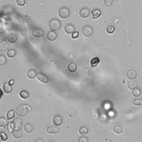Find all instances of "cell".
I'll return each instance as SVG.
<instances>
[{
	"label": "cell",
	"mask_w": 142,
	"mask_h": 142,
	"mask_svg": "<svg viewBox=\"0 0 142 142\" xmlns=\"http://www.w3.org/2000/svg\"><path fill=\"white\" fill-rule=\"evenodd\" d=\"M61 26L60 21L58 19H52L49 22V28L52 31H57L60 29Z\"/></svg>",
	"instance_id": "cell-1"
},
{
	"label": "cell",
	"mask_w": 142,
	"mask_h": 142,
	"mask_svg": "<svg viewBox=\"0 0 142 142\" xmlns=\"http://www.w3.org/2000/svg\"><path fill=\"white\" fill-rule=\"evenodd\" d=\"M28 111V106L26 105H21L16 108V114L19 117H25L27 114Z\"/></svg>",
	"instance_id": "cell-2"
},
{
	"label": "cell",
	"mask_w": 142,
	"mask_h": 142,
	"mask_svg": "<svg viewBox=\"0 0 142 142\" xmlns=\"http://www.w3.org/2000/svg\"><path fill=\"white\" fill-rule=\"evenodd\" d=\"M58 15L62 19H66L70 15V11L68 8L63 7L60 9L58 11Z\"/></svg>",
	"instance_id": "cell-3"
},
{
	"label": "cell",
	"mask_w": 142,
	"mask_h": 142,
	"mask_svg": "<svg viewBox=\"0 0 142 142\" xmlns=\"http://www.w3.org/2000/svg\"><path fill=\"white\" fill-rule=\"evenodd\" d=\"M82 33L85 37H90L93 33V29L90 26H86L83 28Z\"/></svg>",
	"instance_id": "cell-4"
},
{
	"label": "cell",
	"mask_w": 142,
	"mask_h": 142,
	"mask_svg": "<svg viewBox=\"0 0 142 142\" xmlns=\"http://www.w3.org/2000/svg\"><path fill=\"white\" fill-rule=\"evenodd\" d=\"M127 77L130 80H134L137 77V72L135 70L133 69H130L127 71L126 72Z\"/></svg>",
	"instance_id": "cell-5"
},
{
	"label": "cell",
	"mask_w": 142,
	"mask_h": 142,
	"mask_svg": "<svg viewBox=\"0 0 142 142\" xmlns=\"http://www.w3.org/2000/svg\"><path fill=\"white\" fill-rule=\"evenodd\" d=\"M79 16L82 19H87L90 15V9L84 7L81 9V10L79 11Z\"/></svg>",
	"instance_id": "cell-6"
},
{
	"label": "cell",
	"mask_w": 142,
	"mask_h": 142,
	"mask_svg": "<svg viewBox=\"0 0 142 142\" xmlns=\"http://www.w3.org/2000/svg\"><path fill=\"white\" fill-rule=\"evenodd\" d=\"M36 77L38 81L43 83H48L49 82V78H48V77L42 73H38Z\"/></svg>",
	"instance_id": "cell-7"
},
{
	"label": "cell",
	"mask_w": 142,
	"mask_h": 142,
	"mask_svg": "<svg viewBox=\"0 0 142 142\" xmlns=\"http://www.w3.org/2000/svg\"><path fill=\"white\" fill-rule=\"evenodd\" d=\"M52 122L55 126H60L63 123V118L60 115H55L53 118Z\"/></svg>",
	"instance_id": "cell-8"
},
{
	"label": "cell",
	"mask_w": 142,
	"mask_h": 142,
	"mask_svg": "<svg viewBox=\"0 0 142 142\" xmlns=\"http://www.w3.org/2000/svg\"><path fill=\"white\" fill-rule=\"evenodd\" d=\"M43 31L41 28H35L32 32V34L33 37L36 38L42 37L43 36Z\"/></svg>",
	"instance_id": "cell-9"
},
{
	"label": "cell",
	"mask_w": 142,
	"mask_h": 142,
	"mask_svg": "<svg viewBox=\"0 0 142 142\" xmlns=\"http://www.w3.org/2000/svg\"><path fill=\"white\" fill-rule=\"evenodd\" d=\"M92 18L94 20L98 19L102 14V11L99 8H94L92 11Z\"/></svg>",
	"instance_id": "cell-10"
},
{
	"label": "cell",
	"mask_w": 142,
	"mask_h": 142,
	"mask_svg": "<svg viewBox=\"0 0 142 142\" xmlns=\"http://www.w3.org/2000/svg\"><path fill=\"white\" fill-rule=\"evenodd\" d=\"M57 38V34L55 31H49L47 34V38L49 41H54Z\"/></svg>",
	"instance_id": "cell-11"
},
{
	"label": "cell",
	"mask_w": 142,
	"mask_h": 142,
	"mask_svg": "<svg viewBox=\"0 0 142 142\" xmlns=\"http://www.w3.org/2000/svg\"><path fill=\"white\" fill-rule=\"evenodd\" d=\"M75 31V27L72 24H68L65 26L64 27V31L66 33L70 34H72Z\"/></svg>",
	"instance_id": "cell-12"
},
{
	"label": "cell",
	"mask_w": 142,
	"mask_h": 142,
	"mask_svg": "<svg viewBox=\"0 0 142 142\" xmlns=\"http://www.w3.org/2000/svg\"><path fill=\"white\" fill-rule=\"evenodd\" d=\"M13 124L14 128L16 129H20L22 126V120L21 119L19 118H16L13 120Z\"/></svg>",
	"instance_id": "cell-13"
},
{
	"label": "cell",
	"mask_w": 142,
	"mask_h": 142,
	"mask_svg": "<svg viewBox=\"0 0 142 142\" xmlns=\"http://www.w3.org/2000/svg\"><path fill=\"white\" fill-rule=\"evenodd\" d=\"M128 87L131 90H134L138 87V83L135 80H131L129 81L128 83Z\"/></svg>",
	"instance_id": "cell-14"
},
{
	"label": "cell",
	"mask_w": 142,
	"mask_h": 142,
	"mask_svg": "<svg viewBox=\"0 0 142 142\" xmlns=\"http://www.w3.org/2000/svg\"><path fill=\"white\" fill-rule=\"evenodd\" d=\"M7 40L10 44H14L16 43L17 41V37L15 34H11L7 38Z\"/></svg>",
	"instance_id": "cell-15"
},
{
	"label": "cell",
	"mask_w": 142,
	"mask_h": 142,
	"mask_svg": "<svg viewBox=\"0 0 142 142\" xmlns=\"http://www.w3.org/2000/svg\"><path fill=\"white\" fill-rule=\"evenodd\" d=\"M47 132L48 134H57L59 132V129L55 126L48 127L47 128Z\"/></svg>",
	"instance_id": "cell-16"
},
{
	"label": "cell",
	"mask_w": 142,
	"mask_h": 142,
	"mask_svg": "<svg viewBox=\"0 0 142 142\" xmlns=\"http://www.w3.org/2000/svg\"><path fill=\"white\" fill-rule=\"evenodd\" d=\"M3 90H4V92L6 94H10L11 93L12 91V88L11 85L9 84L8 83H5L3 85Z\"/></svg>",
	"instance_id": "cell-17"
},
{
	"label": "cell",
	"mask_w": 142,
	"mask_h": 142,
	"mask_svg": "<svg viewBox=\"0 0 142 142\" xmlns=\"http://www.w3.org/2000/svg\"><path fill=\"white\" fill-rule=\"evenodd\" d=\"M77 69V65L75 62H70V63H69L68 66V70L70 72H75Z\"/></svg>",
	"instance_id": "cell-18"
},
{
	"label": "cell",
	"mask_w": 142,
	"mask_h": 142,
	"mask_svg": "<svg viewBox=\"0 0 142 142\" xmlns=\"http://www.w3.org/2000/svg\"><path fill=\"white\" fill-rule=\"evenodd\" d=\"M8 48V43L6 41H2L0 42V51H5Z\"/></svg>",
	"instance_id": "cell-19"
},
{
	"label": "cell",
	"mask_w": 142,
	"mask_h": 142,
	"mask_svg": "<svg viewBox=\"0 0 142 142\" xmlns=\"http://www.w3.org/2000/svg\"><path fill=\"white\" fill-rule=\"evenodd\" d=\"M13 137L16 139H20L23 136V132L20 129H16L12 133Z\"/></svg>",
	"instance_id": "cell-20"
},
{
	"label": "cell",
	"mask_w": 142,
	"mask_h": 142,
	"mask_svg": "<svg viewBox=\"0 0 142 142\" xmlns=\"http://www.w3.org/2000/svg\"><path fill=\"white\" fill-rule=\"evenodd\" d=\"M27 77L30 79H34L36 76H37V73L36 70H35L34 69H30L28 71L27 73Z\"/></svg>",
	"instance_id": "cell-21"
},
{
	"label": "cell",
	"mask_w": 142,
	"mask_h": 142,
	"mask_svg": "<svg viewBox=\"0 0 142 142\" xmlns=\"http://www.w3.org/2000/svg\"><path fill=\"white\" fill-rule=\"evenodd\" d=\"M100 63V59L99 57H95L92 59L91 61V66L92 67H95L97 66Z\"/></svg>",
	"instance_id": "cell-22"
},
{
	"label": "cell",
	"mask_w": 142,
	"mask_h": 142,
	"mask_svg": "<svg viewBox=\"0 0 142 142\" xmlns=\"http://www.w3.org/2000/svg\"><path fill=\"white\" fill-rule=\"evenodd\" d=\"M79 134L82 135H85L88 134L89 129L85 126H82L79 129Z\"/></svg>",
	"instance_id": "cell-23"
},
{
	"label": "cell",
	"mask_w": 142,
	"mask_h": 142,
	"mask_svg": "<svg viewBox=\"0 0 142 142\" xmlns=\"http://www.w3.org/2000/svg\"><path fill=\"white\" fill-rule=\"evenodd\" d=\"M20 96L23 99H27L29 96V92L26 90H22L20 92Z\"/></svg>",
	"instance_id": "cell-24"
},
{
	"label": "cell",
	"mask_w": 142,
	"mask_h": 142,
	"mask_svg": "<svg viewBox=\"0 0 142 142\" xmlns=\"http://www.w3.org/2000/svg\"><path fill=\"white\" fill-rule=\"evenodd\" d=\"M24 129H25V131L27 133H31L32 131H33V127L31 124L27 123L24 127Z\"/></svg>",
	"instance_id": "cell-25"
},
{
	"label": "cell",
	"mask_w": 142,
	"mask_h": 142,
	"mask_svg": "<svg viewBox=\"0 0 142 142\" xmlns=\"http://www.w3.org/2000/svg\"><path fill=\"white\" fill-rule=\"evenodd\" d=\"M16 55V52L15 51V49H14L13 48L10 49L7 52V56H8V57L10 58H14L15 57Z\"/></svg>",
	"instance_id": "cell-26"
},
{
	"label": "cell",
	"mask_w": 142,
	"mask_h": 142,
	"mask_svg": "<svg viewBox=\"0 0 142 142\" xmlns=\"http://www.w3.org/2000/svg\"><path fill=\"white\" fill-rule=\"evenodd\" d=\"M113 131L115 133L120 134L123 132V129L122 127L119 125H115L113 127Z\"/></svg>",
	"instance_id": "cell-27"
},
{
	"label": "cell",
	"mask_w": 142,
	"mask_h": 142,
	"mask_svg": "<svg viewBox=\"0 0 142 142\" xmlns=\"http://www.w3.org/2000/svg\"><path fill=\"white\" fill-rule=\"evenodd\" d=\"M132 94L133 96L135 98H138L140 97L141 94V91L140 88H136L135 90H133L132 92Z\"/></svg>",
	"instance_id": "cell-28"
},
{
	"label": "cell",
	"mask_w": 142,
	"mask_h": 142,
	"mask_svg": "<svg viewBox=\"0 0 142 142\" xmlns=\"http://www.w3.org/2000/svg\"><path fill=\"white\" fill-rule=\"evenodd\" d=\"M115 27L113 25H109L106 28V32H107V33L109 34L113 33L115 32Z\"/></svg>",
	"instance_id": "cell-29"
},
{
	"label": "cell",
	"mask_w": 142,
	"mask_h": 142,
	"mask_svg": "<svg viewBox=\"0 0 142 142\" xmlns=\"http://www.w3.org/2000/svg\"><path fill=\"white\" fill-rule=\"evenodd\" d=\"M14 117V110L9 111L7 113V118L8 120H11Z\"/></svg>",
	"instance_id": "cell-30"
},
{
	"label": "cell",
	"mask_w": 142,
	"mask_h": 142,
	"mask_svg": "<svg viewBox=\"0 0 142 142\" xmlns=\"http://www.w3.org/2000/svg\"><path fill=\"white\" fill-rule=\"evenodd\" d=\"M7 124H8L7 120L4 117H1L0 118V127H5L7 125Z\"/></svg>",
	"instance_id": "cell-31"
},
{
	"label": "cell",
	"mask_w": 142,
	"mask_h": 142,
	"mask_svg": "<svg viewBox=\"0 0 142 142\" xmlns=\"http://www.w3.org/2000/svg\"><path fill=\"white\" fill-rule=\"evenodd\" d=\"M15 130L14 128V126L13 122H11L8 124L7 126V131L10 133H12Z\"/></svg>",
	"instance_id": "cell-32"
},
{
	"label": "cell",
	"mask_w": 142,
	"mask_h": 142,
	"mask_svg": "<svg viewBox=\"0 0 142 142\" xmlns=\"http://www.w3.org/2000/svg\"><path fill=\"white\" fill-rule=\"evenodd\" d=\"M0 136H1V140L4 141H5L8 140V136L7 135L6 133L4 132H1L0 133Z\"/></svg>",
	"instance_id": "cell-33"
},
{
	"label": "cell",
	"mask_w": 142,
	"mask_h": 142,
	"mask_svg": "<svg viewBox=\"0 0 142 142\" xmlns=\"http://www.w3.org/2000/svg\"><path fill=\"white\" fill-rule=\"evenodd\" d=\"M133 104L136 106H140L142 105V99L137 98L133 100Z\"/></svg>",
	"instance_id": "cell-34"
},
{
	"label": "cell",
	"mask_w": 142,
	"mask_h": 142,
	"mask_svg": "<svg viewBox=\"0 0 142 142\" xmlns=\"http://www.w3.org/2000/svg\"><path fill=\"white\" fill-rule=\"evenodd\" d=\"M6 58L5 56L1 55L0 56V66H4L6 63Z\"/></svg>",
	"instance_id": "cell-35"
},
{
	"label": "cell",
	"mask_w": 142,
	"mask_h": 142,
	"mask_svg": "<svg viewBox=\"0 0 142 142\" xmlns=\"http://www.w3.org/2000/svg\"><path fill=\"white\" fill-rule=\"evenodd\" d=\"M16 3L19 6H25L26 4V0H16Z\"/></svg>",
	"instance_id": "cell-36"
},
{
	"label": "cell",
	"mask_w": 142,
	"mask_h": 142,
	"mask_svg": "<svg viewBox=\"0 0 142 142\" xmlns=\"http://www.w3.org/2000/svg\"><path fill=\"white\" fill-rule=\"evenodd\" d=\"M114 0H104V5L106 7H111Z\"/></svg>",
	"instance_id": "cell-37"
},
{
	"label": "cell",
	"mask_w": 142,
	"mask_h": 142,
	"mask_svg": "<svg viewBox=\"0 0 142 142\" xmlns=\"http://www.w3.org/2000/svg\"><path fill=\"white\" fill-rule=\"evenodd\" d=\"M68 114L70 117H74L76 114V110L75 109H70L68 111Z\"/></svg>",
	"instance_id": "cell-38"
},
{
	"label": "cell",
	"mask_w": 142,
	"mask_h": 142,
	"mask_svg": "<svg viewBox=\"0 0 142 142\" xmlns=\"http://www.w3.org/2000/svg\"><path fill=\"white\" fill-rule=\"evenodd\" d=\"M7 37V34L6 33L4 32H1L0 33V40L1 41H4V40H5L6 38Z\"/></svg>",
	"instance_id": "cell-39"
},
{
	"label": "cell",
	"mask_w": 142,
	"mask_h": 142,
	"mask_svg": "<svg viewBox=\"0 0 142 142\" xmlns=\"http://www.w3.org/2000/svg\"><path fill=\"white\" fill-rule=\"evenodd\" d=\"M78 142H88V139L87 137H82L79 138Z\"/></svg>",
	"instance_id": "cell-40"
},
{
	"label": "cell",
	"mask_w": 142,
	"mask_h": 142,
	"mask_svg": "<svg viewBox=\"0 0 142 142\" xmlns=\"http://www.w3.org/2000/svg\"><path fill=\"white\" fill-rule=\"evenodd\" d=\"M79 36V32L78 31H75L72 34V38H77Z\"/></svg>",
	"instance_id": "cell-41"
},
{
	"label": "cell",
	"mask_w": 142,
	"mask_h": 142,
	"mask_svg": "<svg viewBox=\"0 0 142 142\" xmlns=\"http://www.w3.org/2000/svg\"><path fill=\"white\" fill-rule=\"evenodd\" d=\"M8 83H9V84H10V85H13V84H14V79H11V80H10V81H9V82H8Z\"/></svg>",
	"instance_id": "cell-42"
},
{
	"label": "cell",
	"mask_w": 142,
	"mask_h": 142,
	"mask_svg": "<svg viewBox=\"0 0 142 142\" xmlns=\"http://www.w3.org/2000/svg\"><path fill=\"white\" fill-rule=\"evenodd\" d=\"M34 142H44V141L43 139H37Z\"/></svg>",
	"instance_id": "cell-43"
},
{
	"label": "cell",
	"mask_w": 142,
	"mask_h": 142,
	"mask_svg": "<svg viewBox=\"0 0 142 142\" xmlns=\"http://www.w3.org/2000/svg\"><path fill=\"white\" fill-rule=\"evenodd\" d=\"M0 92H1V97H2L3 96V92H2V91L1 90H0Z\"/></svg>",
	"instance_id": "cell-44"
},
{
	"label": "cell",
	"mask_w": 142,
	"mask_h": 142,
	"mask_svg": "<svg viewBox=\"0 0 142 142\" xmlns=\"http://www.w3.org/2000/svg\"><path fill=\"white\" fill-rule=\"evenodd\" d=\"M49 142H55L54 141H49Z\"/></svg>",
	"instance_id": "cell-45"
},
{
	"label": "cell",
	"mask_w": 142,
	"mask_h": 142,
	"mask_svg": "<svg viewBox=\"0 0 142 142\" xmlns=\"http://www.w3.org/2000/svg\"><path fill=\"white\" fill-rule=\"evenodd\" d=\"M73 142H76V141H73Z\"/></svg>",
	"instance_id": "cell-46"
},
{
	"label": "cell",
	"mask_w": 142,
	"mask_h": 142,
	"mask_svg": "<svg viewBox=\"0 0 142 142\" xmlns=\"http://www.w3.org/2000/svg\"><path fill=\"white\" fill-rule=\"evenodd\" d=\"M58 142H60V141H58Z\"/></svg>",
	"instance_id": "cell-47"
}]
</instances>
